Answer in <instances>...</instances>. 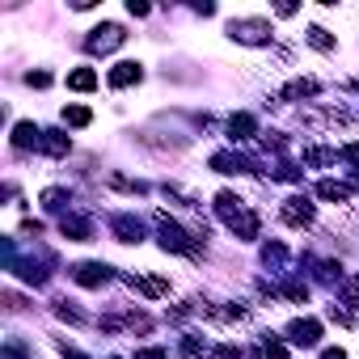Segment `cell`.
Instances as JSON below:
<instances>
[{
	"instance_id": "obj_1",
	"label": "cell",
	"mask_w": 359,
	"mask_h": 359,
	"mask_svg": "<svg viewBox=\"0 0 359 359\" xmlns=\"http://www.w3.org/2000/svg\"><path fill=\"white\" fill-rule=\"evenodd\" d=\"M216 212H220V220H224L241 241H254V237H258V216L245 212V203H241L233 191H220V195H216Z\"/></svg>"
},
{
	"instance_id": "obj_2",
	"label": "cell",
	"mask_w": 359,
	"mask_h": 359,
	"mask_svg": "<svg viewBox=\"0 0 359 359\" xmlns=\"http://www.w3.org/2000/svg\"><path fill=\"white\" fill-rule=\"evenodd\" d=\"M156 224H161V245L165 250H173V254H199V237L203 233H187L182 224H173L165 212L156 216Z\"/></svg>"
},
{
	"instance_id": "obj_3",
	"label": "cell",
	"mask_w": 359,
	"mask_h": 359,
	"mask_svg": "<svg viewBox=\"0 0 359 359\" xmlns=\"http://www.w3.org/2000/svg\"><path fill=\"white\" fill-rule=\"evenodd\" d=\"M229 34L237 39V43H271V22H262V18H237V22H229Z\"/></svg>"
},
{
	"instance_id": "obj_4",
	"label": "cell",
	"mask_w": 359,
	"mask_h": 359,
	"mask_svg": "<svg viewBox=\"0 0 359 359\" xmlns=\"http://www.w3.org/2000/svg\"><path fill=\"white\" fill-rule=\"evenodd\" d=\"M123 26H114V22H106V26H97L89 39H85V47L93 51V55H106V51H114V47H123Z\"/></svg>"
},
{
	"instance_id": "obj_5",
	"label": "cell",
	"mask_w": 359,
	"mask_h": 359,
	"mask_svg": "<svg viewBox=\"0 0 359 359\" xmlns=\"http://www.w3.org/2000/svg\"><path fill=\"white\" fill-rule=\"evenodd\" d=\"M279 216H283V224H292V229H304V224H313V203H309L304 195H292V199H283Z\"/></svg>"
},
{
	"instance_id": "obj_6",
	"label": "cell",
	"mask_w": 359,
	"mask_h": 359,
	"mask_svg": "<svg viewBox=\"0 0 359 359\" xmlns=\"http://www.w3.org/2000/svg\"><path fill=\"white\" fill-rule=\"evenodd\" d=\"M287 338H292L296 346H317V338H321V321H313V317H296V321L287 325Z\"/></svg>"
},
{
	"instance_id": "obj_7",
	"label": "cell",
	"mask_w": 359,
	"mask_h": 359,
	"mask_svg": "<svg viewBox=\"0 0 359 359\" xmlns=\"http://www.w3.org/2000/svg\"><path fill=\"white\" fill-rule=\"evenodd\" d=\"M72 279H76L81 287H102V283L110 279V266H102V262H76V266H72Z\"/></svg>"
},
{
	"instance_id": "obj_8",
	"label": "cell",
	"mask_w": 359,
	"mask_h": 359,
	"mask_svg": "<svg viewBox=\"0 0 359 359\" xmlns=\"http://www.w3.org/2000/svg\"><path fill=\"white\" fill-rule=\"evenodd\" d=\"M212 169H216V173H250L254 161L241 156V152H216V156H212Z\"/></svg>"
},
{
	"instance_id": "obj_9",
	"label": "cell",
	"mask_w": 359,
	"mask_h": 359,
	"mask_svg": "<svg viewBox=\"0 0 359 359\" xmlns=\"http://www.w3.org/2000/svg\"><path fill=\"white\" fill-rule=\"evenodd\" d=\"M110 229H114V237L127 241V245H140V241H144V224H140L135 216H114Z\"/></svg>"
},
{
	"instance_id": "obj_10",
	"label": "cell",
	"mask_w": 359,
	"mask_h": 359,
	"mask_svg": "<svg viewBox=\"0 0 359 359\" xmlns=\"http://www.w3.org/2000/svg\"><path fill=\"white\" fill-rule=\"evenodd\" d=\"M140 76H144V68L127 60V64H114L106 81H110V89H127V85H140Z\"/></svg>"
},
{
	"instance_id": "obj_11",
	"label": "cell",
	"mask_w": 359,
	"mask_h": 359,
	"mask_svg": "<svg viewBox=\"0 0 359 359\" xmlns=\"http://www.w3.org/2000/svg\"><path fill=\"white\" fill-rule=\"evenodd\" d=\"M60 229H64V237H68V241H89V237H93V224H89L85 216H64V224H60Z\"/></svg>"
},
{
	"instance_id": "obj_12",
	"label": "cell",
	"mask_w": 359,
	"mask_h": 359,
	"mask_svg": "<svg viewBox=\"0 0 359 359\" xmlns=\"http://www.w3.org/2000/svg\"><path fill=\"white\" fill-rule=\"evenodd\" d=\"M317 81H309V76H300V81H292L283 93H279V102H296V97H317Z\"/></svg>"
},
{
	"instance_id": "obj_13",
	"label": "cell",
	"mask_w": 359,
	"mask_h": 359,
	"mask_svg": "<svg viewBox=\"0 0 359 359\" xmlns=\"http://www.w3.org/2000/svg\"><path fill=\"white\" fill-rule=\"evenodd\" d=\"M127 283H131V287H135V292H140V296H152V300H156V296H165V292H169V283H165V279H144V275H131V279H127Z\"/></svg>"
},
{
	"instance_id": "obj_14",
	"label": "cell",
	"mask_w": 359,
	"mask_h": 359,
	"mask_svg": "<svg viewBox=\"0 0 359 359\" xmlns=\"http://www.w3.org/2000/svg\"><path fill=\"white\" fill-rule=\"evenodd\" d=\"M68 89H76V93L97 89V72H93V68H76V72H68Z\"/></svg>"
},
{
	"instance_id": "obj_15",
	"label": "cell",
	"mask_w": 359,
	"mask_h": 359,
	"mask_svg": "<svg viewBox=\"0 0 359 359\" xmlns=\"http://www.w3.org/2000/svg\"><path fill=\"white\" fill-rule=\"evenodd\" d=\"M254 127H258L254 114H233V118H229V135H233V144H237V140H250Z\"/></svg>"
},
{
	"instance_id": "obj_16",
	"label": "cell",
	"mask_w": 359,
	"mask_h": 359,
	"mask_svg": "<svg viewBox=\"0 0 359 359\" xmlns=\"http://www.w3.org/2000/svg\"><path fill=\"white\" fill-rule=\"evenodd\" d=\"M39 148H43V152H51V156H68V148H72V144H68V135H64V131H43V144H39Z\"/></svg>"
},
{
	"instance_id": "obj_17",
	"label": "cell",
	"mask_w": 359,
	"mask_h": 359,
	"mask_svg": "<svg viewBox=\"0 0 359 359\" xmlns=\"http://www.w3.org/2000/svg\"><path fill=\"white\" fill-rule=\"evenodd\" d=\"M317 195H321V199H330V203H346V199H351V191H346L342 182H334V177L317 182Z\"/></svg>"
},
{
	"instance_id": "obj_18",
	"label": "cell",
	"mask_w": 359,
	"mask_h": 359,
	"mask_svg": "<svg viewBox=\"0 0 359 359\" xmlns=\"http://www.w3.org/2000/svg\"><path fill=\"white\" fill-rule=\"evenodd\" d=\"M13 144H18V148H30V144H43V131H39L34 123H18V127H13Z\"/></svg>"
},
{
	"instance_id": "obj_19",
	"label": "cell",
	"mask_w": 359,
	"mask_h": 359,
	"mask_svg": "<svg viewBox=\"0 0 359 359\" xmlns=\"http://www.w3.org/2000/svg\"><path fill=\"white\" fill-rule=\"evenodd\" d=\"M68 203H72V195H68L64 187H51V191H43V208H47V212H64Z\"/></svg>"
},
{
	"instance_id": "obj_20",
	"label": "cell",
	"mask_w": 359,
	"mask_h": 359,
	"mask_svg": "<svg viewBox=\"0 0 359 359\" xmlns=\"http://www.w3.org/2000/svg\"><path fill=\"white\" fill-rule=\"evenodd\" d=\"M258 355H262V359H287L283 342H275L271 334H262V342H258Z\"/></svg>"
},
{
	"instance_id": "obj_21",
	"label": "cell",
	"mask_w": 359,
	"mask_h": 359,
	"mask_svg": "<svg viewBox=\"0 0 359 359\" xmlns=\"http://www.w3.org/2000/svg\"><path fill=\"white\" fill-rule=\"evenodd\" d=\"M64 123H68V127H89L93 114H89L85 106H68V110H64Z\"/></svg>"
},
{
	"instance_id": "obj_22",
	"label": "cell",
	"mask_w": 359,
	"mask_h": 359,
	"mask_svg": "<svg viewBox=\"0 0 359 359\" xmlns=\"http://www.w3.org/2000/svg\"><path fill=\"white\" fill-rule=\"evenodd\" d=\"M262 262H266V266H283V262H287V250H283L279 241H271V245H262Z\"/></svg>"
},
{
	"instance_id": "obj_23",
	"label": "cell",
	"mask_w": 359,
	"mask_h": 359,
	"mask_svg": "<svg viewBox=\"0 0 359 359\" xmlns=\"http://www.w3.org/2000/svg\"><path fill=\"white\" fill-rule=\"evenodd\" d=\"M309 43H313L317 51H334V39H330V30H321V26H309Z\"/></svg>"
},
{
	"instance_id": "obj_24",
	"label": "cell",
	"mask_w": 359,
	"mask_h": 359,
	"mask_svg": "<svg viewBox=\"0 0 359 359\" xmlns=\"http://www.w3.org/2000/svg\"><path fill=\"white\" fill-rule=\"evenodd\" d=\"M304 161H309V165H334V161H338V152H334V148H309V152H304Z\"/></svg>"
},
{
	"instance_id": "obj_25",
	"label": "cell",
	"mask_w": 359,
	"mask_h": 359,
	"mask_svg": "<svg viewBox=\"0 0 359 359\" xmlns=\"http://www.w3.org/2000/svg\"><path fill=\"white\" fill-rule=\"evenodd\" d=\"M55 313H60L64 321H72V325H81V321H85V313H81V309H72L68 300H55Z\"/></svg>"
},
{
	"instance_id": "obj_26",
	"label": "cell",
	"mask_w": 359,
	"mask_h": 359,
	"mask_svg": "<svg viewBox=\"0 0 359 359\" xmlns=\"http://www.w3.org/2000/svg\"><path fill=\"white\" fill-rule=\"evenodd\" d=\"M338 292H342V300H346V304H359V275L342 279V287H338Z\"/></svg>"
},
{
	"instance_id": "obj_27",
	"label": "cell",
	"mask_w": 359,
	"mask_h": 359,
	"mask_svg": "<svg viewBox=\"0 0 359 359\" xmlns=\"http://www.w3.org/2000/svg\"><path fill=\"white\" fill-rule=\"evenodd\" d=\"M275 177H279V182H300V169H296L292 161H283V165L275 169Z\"/></svg>"
},
{
	"instance_id": "obj_28",
	"label": "cell",
	"mask_w": 359,
	"mask_h": 359,
	"mask_svg": "<svg viewBox=\"0 0 359 359\" xmlns=\"http://www.w3.org/2000/svg\"><path fill=\"white\" fill-rule=\"evenodd\" d=\"M26 85H30V89H47V85H51V72H30Z\"/></svg>"
},
{
	"instance_id": "obj_29",
	"label": "cell",
	"mask_w": 359,
	"mask_h": 359,
	"mask_svg": "<svg viewBox=\"0 0 359 359\" xmlns=\"http://www.w3.org/2000/svg\"><path fill=\"white\" fill-rule=\"evenodd\" d=\"M338 156H342V161H351V165H359V144H346Z\"/></svg>"
},
{
	"instance_id": "obj_30",
	"label": "cell",
	"mask_w": 359,
	"mask_h": 359,
	"mask_svg": "<svg viewBox=\"0 0 359 359\" xmlns=\"http://www.w3.org/2000/svg\"><path fill=\"white\" fill-rule=\"evenodd\" d=\"M135 359H169L161 346H148V351H135Z\"/></svg>"
},
{
	"instance_id": "obj_31",
	"label": "cell",
	"mask_w": 359,
	"mask_h": 359,
	"mask_svg": "<svg viewBox=\"0 0 359 359\" xmlns=\"http://www.w3.org/2000/svg\"><path fill=\"white\" fill-rule=\"evenodd\" d=\"M216 359H241V351L237 346H216Z\"/></svg>"
},
{
	"instance_id": "obj_32",
	"label": "cell",
	"mask_w": 359,
	"mask_h": 359,
	"mask_svg": "<svg viewBox=\"0 0 359 359\" xmlns=\"http://www.w3.org/2000/svg\"><path fill=\"white\" fill-rule=\"evenodd\" d=\"M127 9H131V18H148V5H144V0H131Z\"/></svg>"
},
{
	"instance_id": "obj_33",
	"label": "cell",
	"mask_w": 359,
	"mask_h": 359,
	"mask_svg": "<svg viewBox=\"0 0 359 359\" xmlns=\"http://www.w3.org/2000/svg\"><path fill=\"white\" fill-rule=\"evenodd\" d=\"M199 346H203V342H199V338H195V334H191V338H187V342H182V351H187V355H199Z\"/></svg>"
},
{
	"instance_id": "obj_34",
	"label": "cell",
	"mask_w": 359,
	"mask_h": 359,
	"mask_svg": "<svg viewBox=\"0 0 359 359\" xmlns=\"http://www.w3.org/2000/svg\"><path fill=\"white\" fill-rule=\"evenodd\" d=\"M321 359H346V351H338V346H334V351H321Z\"/></svg>"
}]
</instances>
